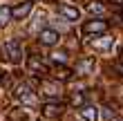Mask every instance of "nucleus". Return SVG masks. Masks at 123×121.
I'll return each mask as SVG.
<instances>
[{"label":"nucleus","instance_id":"obj_21","mask_svg":"<svg viewBox=\"0 0 123 121\" xmlns=\"http://www.w3.org/2000/svg\"><path fill=\"white\" fill-rule=\"evenodd\" d=\"M121 18H123V11H121Z\"/></svg>","mask_w":123,"mask_h":121},{"label":"nucleus","instance_id":"obj_22","mask_svg":"<svg viewBox=\"0 0 123 121\" xmlns=\"http://www.w3.org/2000/svg\"><path fill=\"white\" fill-rule=\"evenodd\" d=\"M47 2H52V0H47Z\"/></svg>","mask_w":123,"mask_h":121},{"label":"nucleus","instance_id":"obj_2","mask_svg":"<svg viewBox=\"0 0 123 121\" xmlns=\"http://www.w3.org/2000/svg\"><path fill=\"white\" fill-rule=\"evenodd\" d=\"M27 70H29L31 74L36 76H43V74H49V67H47V63H43L38 56H29L27 58Z\"/></svg>","mask_w":123,"mask_h":121},{"label":"nucleus","instance_id":"obj_8","mask_svg":"<svg viewBox=\"0 0 123 121\" xmlns=\"http://www.w3.org/2000/svg\"><path fill=\"white\" fill-rule=\"evenodd\" d=\"M40 45H47V47H52V45H56V43H58V32H54V29H43L40 32Z\"/></svg>","mask_w":123,"mask_h":121},{"label":"nucleus","instance_id":"obj_15","mask_svg":"<svg viewBox=\"0 0 123 121\" xmlns=\"http://www.w3.org/2000/svg\"><path fill=\"white\" fill-rule=\"evenodd\" d=\"M9 20H11V9L2 5V7H0V27H7Z\"/></svg>","mask_w":123,"mask_h":121},{"label":"nucleus","instance_id":"obj_4","mask_svg":"<svg viewBox=\"0 0 123 121\" xmlns=\"http://www.w3.org/2000/svg\"><path fill=\"white\" fill-rule=\"evenodd\" d=\"M107 32V23L101 18H94V20H87L83 25V34H105Z\"/></svg>","mask_w":123,"mask_h":121},{"label":"nucleus","instance_id":"obj_9","mask_svg":"<svg viewBox=\"0 0 123 121\" xmlns=\"http://www.w3.org/2000/svg\"><path fill=\"white\" fill-rule=\"evenodd\" d=\"M112 45H114V38H110V36H101V38L87 40V47H94V49H110Z\"/></svg>","mask_w":123,"mask_h":121},{"label":"nucleus","instance_id":"obj_19","mask_svg":"<svg viewBox=\"0 0 123 121\" xmlns=\"http://www.w3.org/2000/svg\"><path fill=\"white\" fill-rule=\"evenodd\" d=\"M52 58H54L56 63H63L65 58H67V54H65V52H56V54H52Z\"/></svg>","mask_w":123,"mask_h":121},{"label":"nucleus","instance_id":"obj_18","mask_svg":"<svg viewBox=\"0 0 123 121\" xmlns=\"http://www.w3.org/2000/svg\"><path fill=\"white\" fill-rule=\"evenodd\" d=\"M114 72L123 76V56H121V58H117V61H114Z\"/></svg>","mask_w":123,"mask_h":121},{"label":"nucleus","instance_id":"obj_12","mask_svg":"<svg viewBox=\"0 0 123 121\" xmlns=\"http://www.w3.org/2000/svg\"><path fill=\"white\" fill-rule=\"evenodd\" d=\"M81 117L85 121H98V108H96V105H83Z\"/></svg>","mask_w":123,"mask_h":121},{"label":"nucleus","instance_id":"obj_1","mask_svg":"<svg viewBox=\"0 0 123 121\" xmlns=\"http://www.w3.org/2000/svg\"><path fill=\"white\" fill-rule=\"evenodd\" d=\"M2 54H5L7 61L20 63V61H23V45H20V40H16V38L7 40L5 45H2Z\"/></svg>","mask_w":123,"mask_h":121},{"label":"nucleus","instance_id":"obj_16","mask_svg":"<svg viewBox=\"0 0 123 121\" xmlns=\"http://www.w3.org/2000/svg\"><path fill=\"white\" fill-rule=\"evenodd\" d=\"M69 105H74V108H83L85 105V96L81 92H74V94L69 96Z\"/></svg>","mask_w":123,"mask_h":121},{"label":"nucleus","instance_id":"obj_3","mask_svg":"<svg viewBox=\"0 0 123 121\" xmlns=\"http://www.w3.org/2000/svg\"><path fill=\"white\" fill-rule=\"evenodd\" d=\"M40 115L45 117V119H58L63 115V103H54V101H47V103H43V108H40Z\"/></svg>","mask_w":123,"mask_h":121},{"label":"nucleus","instance_id":"obj_10","mask_svg":"<svg viewBox=\"0 0 123 121\" xmlns=\"http://www.w3.org/2000/svg\"><path fill=\"white\" fill-rule=\"evenodd\" d=\"M13 94H16V99H20V101H34V96H31V90H29V85L27 83H20V85H16V92H13Z\"/></svg>","mask_w":123,"mask_h":121},{"label":"nucleus","instance_id":"obj_5","mask_svg":"<svg viewBox=\"0 0 123 121\" xmlns=\"http://www.w3.org/2000/svg\"><path fill=\"white\" fill-rule=\"evenodd\" d=\"M31 7H34L31 0H23L20 5H16V7L11 9V18H13V20H25L27 16H29Z\"/></svg>","mask_w":123,"mask_h":121},{"label":"nucleus","instance_id":"obj_17","mask_svg":"<svg viewBox=\"0 0 123 121\" xmlns=\"http://www.w3.org/2000/svg\"><path fill=\"white\" fill-rule=\"evenodd\" d=\"M9 119H11V121H25V119H27V115H25L23 110H13L11 115H9Z\"/></svg>","mask_w":123,"mask_h":121},{"label":"nucleus","instance_id":"obj_11","mask_svg":"<svg viewBox=\"0 0 123 121\" xmlns=\"http://www.w3.org/2000/svg\"><path fill=\"white\" fill-rule=\"evenodd\" d=\"M58 11H61V16H65L67 20H78V16H81V11H78L76 7H72V5H61Z\"/></svg>","mask_w":123,"mask_h":121},{"label":"nucleus","instance_id":"obj_7","mask_svg":"<svg viewBox=\"0 0 123 121\" xmlns=\"http://www.w3.org/2000/svg\"><path fill=\"white\" fill-rule=\"evenodd\" d=\"M40 94H45V96H58L61 94L58 81H40Z\"/></svg>","mask_w":123,"mask_h":121},{"label":"nucleus","instance_id":"obj_14","mask_svg":"<svg viewBox=\"0 0 123 121\" xmlns=\"http://www.w3.org/2000/svg\"><path fill=\"white\" fill-rule=\"evenodd\" d=\"M87 11L90 13H96V16H103V13H105V5H101L98 0H92V2L87 5Z\"/></svg>","mask_w":123,"mask_h":121},{"label":"nucleus","instance_id":"obj_6","mask_svg":"<svg viewBox=\"0 0 123 121\" xmlns=\"http://www.w3.org/2000/svg\"><path fill=\"white\" fill-rule=\"evenodd\" d=\"M94 65H96L94 56H85V58H78V61H76V74L87 76L90 72H94Z\"/></svg>","mask_w":123,"mask_h":121},{"label":"nucleus","instance_id":"obj_13","mask_svg":"<svg viewBox=\"0 0 123 121\" xmlns=\"http://www.w3.org/2000/svg\"><path fill=\"white\" fill-rule=\"evenodd\" d=\"M72 74H74V72H72L69 67H63V65L54 70V79H56V81H69Z\"/></svg>","mask_w":123,"mask_h":121},{"label":"nucleus","instance_id":"obj_20","mask_svg":"<svg viewBox=\"0 0 123 121\" xmlns=\"http://www.w3.org/2000/svg\"><path fill=\"white\" fill-rule=\"evenodd\" d=\"M112 5H123V0H110Z\"/></svg>","mask_w":123,"mask_h":121}]
</instances>
